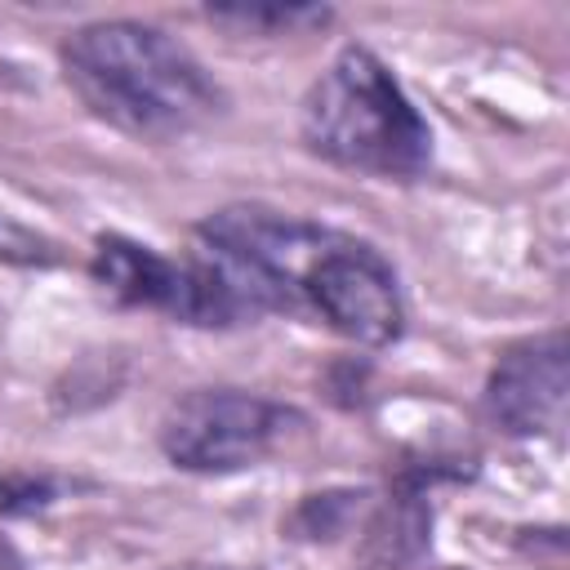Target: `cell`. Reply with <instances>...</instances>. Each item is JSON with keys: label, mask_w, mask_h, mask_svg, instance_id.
Wrapping results in <instances>:
<instances>
[{"label": "cell", "mask_w": 570, "mask_h": 570, "mask_svg": "<svg viewBox=\"0 0 570 570\" xmlns=\"http://www.w3.org/2000/svg\"><path fill=\"white\" fill-rule=\"evenodd\" d=\"M62 76L89 116L142 142L187 138L223 111V89L205 62L178 36L134 18L71 31Z\"/></svg>", "instance_id": "obj_1"}, {"label": "cell", "mask_w": 570, "mask_h": 570, "mask_svg": "<svg viewBox=\"0 0 570 570\" xmlns=\"http://www.w3.org/2000/svg\"><path fill=\"white\" fill-rule=\"evenodd\" d=\"M303 142L356 174L414 178L432 160V129L401 80L361 45H347L303 98Z\"/></svg>", "instance_id": "obj_2"}, {"label": "cell", "mask_w": 570, "mask_h": 570, "mask_svg": "<svg viewBox=\"0 0 570 570\" xmlns=\"http://www.w3.org/2000/svg\"><path fill=\"white\" fill-rule=\"evenodd\" d=\"M303 428V414L240 387H196L160 419V450L183 472H240Z\"/></svg>", "instance_id": "obj_3"}, {"label": "cell", "mask_w": 570, "mask_h": 570, "mask_svg": "<svg viewBox=\"0 0 570 570\" xmlns=\"http://www.w3.org/2000/svg\"><path fill=\"white\" fill-rule=\"evenodd\" d=\"M298 298L303 316L325 321L334 334L361 347H383L405 325V303L392 263L370 240H356L347 232L325 236L321 254L303 276Z\"/></svg>", "instance_id": "obj_4"}, {"label": "cell", "mask_w": 570, "mask_h": 570, "mask_svg": "<svg viewBox=\"0 0 570 570\" xmlns=\"http://www.w3.org/2000/svg\"><path fill=\"white\" fill-rule=\"evenodd\" d=\"M485 414L508 436L557 432L566 419V334L548 330L512 343L485 383Z\"/></svg>", "instance_id": "obj_5"}, {"label": "cell", "mask_w": 570, "mask_h": 570, "mask_svg": "<svg viewBox=\"0 0 570 570\" xmlns=\"http://www.w3.org/2000/svg\"><path fill=\"white\" fill-rule=\"evenodd\" d=\"M209 22L232 27L236 36H298L307 27H325L330 9L321 4H218Z\"/></svg>", "instance_id": "obj_6"}, {"label": "cell", "mask_w": 570, "mask_h": 570, "mask_svg": "<svg viewBox=\"0 0 570 570\" xmlns=\"http://www.w3.org/2000/svg\"><path fill=\"white\" fill-rule=\"evenodd\" d=\"M0 570H27V561H22V552L0 534Z\"/></svg>", "instance_id": "obj_7"}, {"label": "cell", "mask_w": 570, "mask_h": 570, "mask_svg": "<svg viewBox=\"0 0 570 570\" xmlns=\"http://www.w3.org/2000/svg\"><path fill=\"white\" fill-rule=\"evenodd\" d=\"M174 570H236V566H174Z\"/></svg>", "instance_id": "obj_8"}]
</instances>
